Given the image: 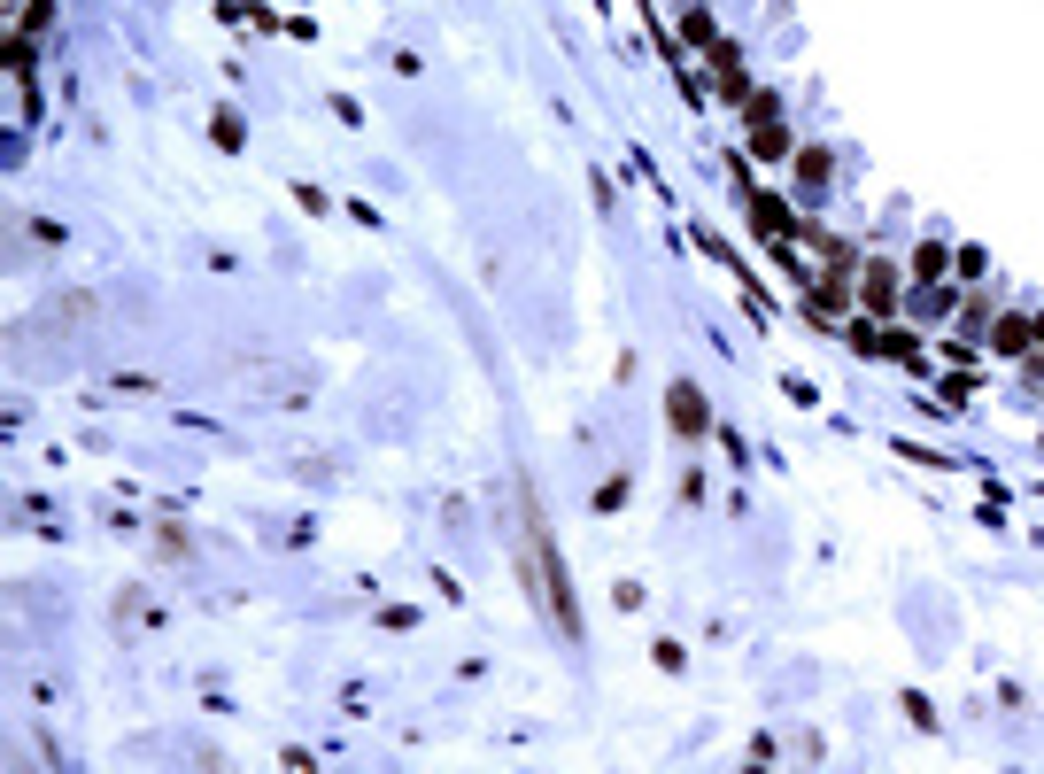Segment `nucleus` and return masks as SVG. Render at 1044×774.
Returning a JSON list of instances; mask_svg holds the SVG:
<instances>
[{
  "instance_id": "obj_1",
  "label": "nucleus",
  "mask_w": 1044,
  "mask_h": 774,
  "mask_svg": "<svg viewBox=\"0 0 1044 774\" xmlns=\"http://www.w3.org/2000/svg\"><path fill=\"white\" fill-rule=\"evenodd\" d=\"M519 519H526V573H534V596H542V612H550L565 635H580V604H573V589H565L557 542L542 535V519H534V511H519Z\"/></svg>"
},
{
  "instance_id": "obj_2",
  "label": "nucleus",
  "mask_w": 1044,
  "mask_h": 774,
  "mask_svg": "<svg viewBox=\"0 0 1044 774\" xmlns=\"http://www.w3.org/2000/svg\"><path fill=\"white\" fill-rule=\"evenodd\" d=\"M666 418H673V434H681V442H704V434H712L704 387H696V380H673V387H666Z\"/></svg>"
},
{
  "instance_id": "obj_3",
  "label": "nucleus",
  "mask_w": 1044,
  "mask_h": 774,
  "mask_svg": "<svg viewBox=\"0 0 1044 774\" xmlns=\"http://www.w3.org/2000/svg\"><path fill=\"white\" fill-rule=\"evenodd\" d=\"M751 148H758V155H789V132H782L774 93H758V101H751Z\"/></svg>"
},
{
  "instance_id": "obj_4",
  "label": "nucleus",
  "mask_w": 1044,
  "mask_h": 774,
  "mask_svg": "<svg viewBox=\"0 0 1044 774\" xmlns=\"http://www.w3.org/2000/svg\"><path fill=\"white\" fill-rule=\"evenodd\" d=\"M712 70H720V93L735 101V93H751V78H743V55L735 47H712Z\"/></svg>"
},
{
  "instance_id": "obj_5",
  "label": "nucleus",
  "mask_w": 1044,
  "mask_h": 774,
  "mask_svg": "<svg viewBox=\"0 0 1044 774\" xmlns=\"http://www.w3.org/2000/svg\"><path fill=\"white\" fill-rule=\"evenodd\" d=\"M751 217H758V233H774V240L789 233V209L774 202V194H751Z\"/></svg>"
},
{
  "instance_id": "obj_6",
  "label": "nucleus",
  "mask_w": 1044,
  "mask_h": 774,
  "mask_svg": "<svg viewBox=\"0 0 1044 774\" xmlns=\"http://www.w3.org/2000/svg\"><path fill=\"white\" fill-rule=\"evenodd\" d=\"M867 302H874V310H890V302H898V279H890V264H867Z\"/></svg>"
},
{
  "instance_id": "obj_7",
  "label": "nucleus",
  "mask_w": 1044,
  "mask_h": 774,
  "mask_svg": "<svg viewBox=\"0 0 1044 774\" xmlns=\"http://www.w3.org/2000/svg\"><path fill=\"white\" fill-rule=\"evenodd\" d=\"M944 264H952V256H944V248H936V240H928V248H913V279H944Z\"/></svg>"
},
{
  "instance_id": "obj_8",
  "label": "nucleus",
  "mask_w": 1044,
  "mask_h": 774,
  "mask_svg": "<svg viewBox=\"0 0 1044 774\" xmlns=\"http://www.w3.org/2000/svg\"><path fill=\"white\" fill-rule=\"evenodd\" d=\"M990 341H998V349H1029L1037 333H1029V318H998V326H990Z\"/></svg>"
},
{
  "instance_id": "obj_9",
  "label": "nucleus",
  "mask_w": 1044,
  "mask_h": 774,
  "mask_svg": "<svg viewBox=\"0 0 1044 774\" xmlns=\"http://www.w3.org/2000/svg\"><path fill=\"white\" fill-rule=\"evenodd\" d=\"M797 179H805V186L828 179V148H805V155H797Z\"/></svg>"
},
{
  "instance_id": "obj_10",
  "label": "nucleus",
  "mask_w": 1044,
  "mask_h": 774,
  "mask_svg": "<svg viewBox=\"0 0 1044 774\" xmlns=\"http://www.w3.org/2000/svg\"><path fill=\"white\" fill-rule=\"evenodd\" d=\"M1029 333H1037V341H1044V310H1037V318H1029Z\"/></svg>"
}]
</instances>
